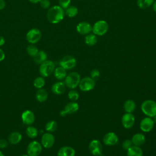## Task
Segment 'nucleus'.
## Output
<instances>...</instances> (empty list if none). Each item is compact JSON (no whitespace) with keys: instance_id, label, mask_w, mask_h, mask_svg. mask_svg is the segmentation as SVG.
Wrapping results in <instances>:
<instances>
[{"instance_id":"nucleus-1","label":"nucleus","mask_w":156,"mask_h":156,"mask_svg":"<svg viewBox=\"0 0 156 156\" xmlns=\"http://www.w3.org/2000/svg\"><path fill=\"white\" fill-rule=\"evenodd\" d=\"M64 10L59 5H54L51 7L47 12V18L52 24H57L64 18Z\"/></svg>"},{"instance_id":"nucleus-2","label":"nucleus","mask_w":156,"mask_h":156,"mask_svg":"<svg viewBox=\"0 0 156 156\" xmlns=\"http://www.w3.org/2000/svg\"><path fill=\"white\" fill-rule=\"evenodd\" d=\"M142 112L147 117L152 118L156 116V102L152 99L144 101L141 105Z\"/></svg>"},{"instance_id":"nucleus-3","label":"nucleus","mask_w":156,"mask_h":156,"mask_svg":"<svg viewBox=\"0 0 156 156\" xmlns=\"http://www.w3.org/2000/svg\"><path fill=\"white\" fill-rule=\"evenodd\" d=\"M80 76L77 72H71L66 75L64 83L66 87L69 89H74L79 86L80 81Z\"/></svg>"},{"instance_id":"nucleus-4","label":"nucleus","mask_w":156,"mask_h":156,"mask_svg":"<svg viewBox=\"0 0 156 156\" xmlns=\"http://www.w3.org/2000/svg\"><path fill=\"white\" fill-rule=\"evenodd\" d=\"M55 68L54 63L51 60H46L41 64H40L39 72L41 76L43 77H47L50 76L54 73Z\"/></svg>"},{"instance_id":"nucleus-5","label":"nucleus","mask_w":156,"mask_h":156,"mask_svg":"<svg viewBox=\"0 0 156 156\" xmlns=\"http://www.w3.org/2000/svg\"><path fill=\"white\" fill-rule=\"evenodd\" d=\"M108 30V24L104 20L96 21L92 26V32L96 35L102 36L105 35Z\"/></svg>"},{"instance_id":"nucleus-6","label":"nucleus","mask_w":156,"mask_h":156,"mask_svg":"<svg viewBox=\"0 0 156 156\" xmlns=\"http://www.w3.org/2000/svg\"><path fill=\"white\" fill-rule=\"evenodd\" d=\"M42 145L37 141H32L29 143L26 148L27 154L29 156H38L42 151Z\"/></svg>"},{"instance_id":"nucleus-7","label":"nucleus","mask_w":156,"mask_h":156,"mask_svg":"<svg viewBox=\"0 0 156 156\" xmlns=\"http://www.w3.org/2000/svg\"><path fill=\"white\" fill-rule=\"evenodd\" d=\"M96 82L90 77H85L80 79L79 84L80 90L82 91H89L95 87Z\"/></svg>"},{"instance_id":"nucleus-8","label":"nucleus","mask_w":156,"mask_h":156,"mask_svg":"<svg viewBox=\"0 0 156 156\" xmlns=\"http://www.w3.org/2000/svg\"><path fill=\"white\" fill-rule=\"evenodd\" d=\"M90 153L94 156H99L102 154V146L99 140L94 139L91 140L88 146Z\"/></svg>"},{"instance_id":"nucleus-9","label":"nucleus","mask_w":156,"mask_h":156,"mask_svg":"<svg viewBox=\"0 0 156 156\" xmlns=\"http://www.w3.org/2000/svg\"><path fill=\"white\" fill-rule=\"evenodd\" d=\"M59 65L66 70L71 69L76 65V59L71 55H65L61 59Z\"/></svg>"},{"instance_id":"nucleus-10","label":"nucleus","mask_w":156,"mask_h":156,"mask_svg":"<svg viewBox=\"0 0 156 156\" xmlns=\"http://www.w3.org/2000/svg\"><path fill=\"white\" fill-rule=\"evenodd\" d=\"M79 106L78 103L76 101H71L68 103L63 110L60 112V115L61 116H65L66 115H71L78 111Z\"/></svg>"},{"instance_id":"nucleus-11","label":"nucleus","mask_w":156,"mask_h":156,"mask_svg":"<svg viewBox=\"0 0 156 156\" xmlns=\"http://www.w3.org/2000/svg\"><path fill=\"white\" fill-rule=\"evenodd\" d=\"M41 37L40 30L37 28L31 29L26 34V39L27 41L31 44H35L40 41Z\"/></svg>"},{"instance_id":"nucleus-12","label":"nucleus","mask_w":156,"mask_h":156,"mask_svg":"<svg viewBox=\"0 0 156 156\" xmlns=\"http://www.w3.org/2000/svg\"><path fill=\"white\" fill-rule=\"evenodd\" d=\"M55 143L54 136L49 132H46L43 134L41 139V144L45 149H49L52 147Z\"/></svg>"},{"instance_id":"nucleus-13","label":"nucleus","mask_w":156,"mask_h":156,"mask_svg":"<svg viewBox=\"0 0 156 156\" xmlns=\"http://www.w3.org/2000/svg\"><path fill=\"white\" fill-rule=\"evenodd\" d=\"M135 118L131 113H126L124 114L121 118L122 125L125 129L132 128L135 124Z\"/></svg>"},{"instance_id":"nucleus-14","label":"nucleus","mask_w":156,"mask_h":156,"mask_svg":"<svg viewBox=\"0 0 156 156\" xmlns=\"http://www.w3.org/2000/svg\"><path fill=\"white\" fill-rule=\"evenodd\" d=\"M35 115L34 112L30 110H24L21 114V120L24 124L26 126H31L35 121Z\"/></svg>"},{"instance_id":"nucleus-15","label":"nucleus","mask_w":156,"mask_h":156,"mask_svg":"<svg viewBox=\"0 0 156 156\" xmlns=\"http://www.w3.org/2000/svg\"><path fill=\"white\" fill-rule=\"evenodd\" d=\"M154 126V121L150 117H146L143 118L140 124V129L144 132H149L153 129Z\"/></svg>"},{"instance_id":"nucleus-16","label":"nucleus","mask_w":156,"mask_h":156,"mask_svg":"<svg viewBox=\"0 0 156 156\" xmlns=\"http://www.w3.org/2000/svg\"><path fill=\"white\" fill-rule=\"evenodd\" d=\"M76 30L79 34L87 35L92 31V26L87 21H82L77 25Z\"/></svg>"},{"instance_id":"nucleus-17","label":"nucleus","mask_w":156,"mask_h":156,"mask_svg":"<svg viewBox=\"0 0 156 156\" xmlns=\"http://www.w3.org/2000/svg\"><path fill=\"white\" fill-rule=\"evenodd\" d=\"M118 141V137L117 135L113 132H110L107 133L103 138V143L106 146L115 145Z\"/></svg>"},{"instance_id":"nucleus-18","label":"nucleus","mask_w":156,"mask_h":156,"mask_svg":"<svg viewBox=\"0 0 156 156\" xmlns=\"http://www.w3.org/2000/svg\"><path fill=\"white\" fill-rule=\"evenodd\" d=\"M66 85L64 82L59 81L54 83L51 87L52 92L56 95L63 94L66 90Z\"/></svg>"},{"instance_id":"nucleus-19","label":"nucleus","mask_w":156,"mask_h":156,"mask_svg":"<svg viewBox=\"0 0 156 156\" xmlns=\"http://www.w3.org/2000/svg\"><path fill=\"white\" fill-rule=\"evenodd\" d=\"M22 138L23 136L20 132L15 131L10 133L8 136V142L12 145H16L20 143Z\"/></svg>"},{"instance_id":"nucleus-20","label":"nucleus","mask_w":156,"mask_h":156,"mask_svg":"<svg viewBox=\"0 0 156 156\" xmlns=\"http://www.w3.org/2000/svg\"><path fill=\"white\" fill-rule=\"evenodd\" d=\"M75 154L74 149L68 146L60 147L57 152V156H75Z\"/></svg>"},{"instance_id":"nucleus-21","label":"nucleus","mask_w":156,"mask_h":156,"mask_svg":"<svg viewBox=\"0 0 156 156\" xmlns=\"http://www.w3.org/2000/svg\"><path fill=\"white\" fill-rule=\"evenodd\" d=\"M146 140V137L144 134L141 133H137L133 135L131 141L133 146H140L143 145Z\"/></svg>"},{"instance_id":"nucleus-22","label":"nucleus","mask_w":156,"mask_h":156,"mask_svg":"<svg viewBox=\"0 0 156 156\" xmlns=\"http://www.w3.org/2000/svg\"><path fill=\"white\" fill-rule=\"evenodd\" d=\"M48 98V92L44 88H40L36 91L35 98L37 101L40 102H45Z\"/></svg>"},{"instance_id":"nucleus-23","label":"nucleus","mask_w":156,"mask_h":156,"mask_svg":"<svg viewBox=\"0 0 156 156\" xmlns=\"http://www.w3.org/2000/svg\"><path fill=\"white\" fill-rule=\"evenodd\" d=\"M54 75L55 77L59 80L65 79L67 75L66 70L64 69L63 67L59 66L55 68L54 71Z\"/></svg>"},{"instance_id":"nucleus-24","label":"nucleus","mask_w":156,"mask_h":156,"mask_svg":"<svg viewBox=\"0 0 156 156\" xmlns=\"http://www.w3.org/2000/svg\"><path fill=\"white\" fill-rule=\"evenodd\" d=\"M127 156H143V151L140 146L133 145L127 150Z\"/></svg>"},{"instance_id":"nucleus-25","label":"nucleus","mask_w":156,"mask_h":156,"mask_svg":"<svg viewBox=\"0 0 156 156\" xmlns=\"http://www.w3.org/2000/svg\"><path fill=\"white\" fill-rule=\"evenodd\" d=\"M136 108V104L132 99H127L124 103V109L126 113H132Z\"/></svg>"},{"instance_id":"nucleus-26","label":"nucleus","mask_w":156,"mask_h":156,"mask_svg":"<svg viewBox=\"0 0 156 156\" xmlns=\"http://www.w3.org/2000/svg\"><path fill=\"white\" fill-rule=\"evenodd\" d=\"M98 41V38L97 35L93 34H87L85 37V43L87 45L92 46L95 45L97 43Z\"/></svg>"},{"instance_id":"nucleus-27","label":"nucleus","mask_w":156,"mask_h":156,"mask_svg":"<svg viewBox=\"0 0 156 156\" xmlns=\"http://www.w3.org/2000/svg\"><path fill=\"white\" fill-rule=\"evenodd\" d=\"M47 54L43 51H39L35 56L34 57V60L37 64H41L47 60Z\"/></svg>"},{"instance_id":"nucleus-28","label":"nucleus","mask_w":156,"mask_h":156,"mask_svg":"<svg viewBox=\"0 0 156 156\" xmlns=\"http://www.w3.org/2000/svg\"><path fill=\"white\" fill-rule=\"evenodd\" d=\"M26 135L30 138H35L38 134V131L37 129L34 126H28V127L26 129Z\"/></svg>"},{"instance_id":"nucleus-29","label":"nucleus","mask_w":156,"mask_h":156,"mask_svg":"<svg viewBox=\"0 0 156 156\" xmlns=\"http://www.w3.org/2000/svg\"><path fill=\"white\" fill-rule=\"evenodd\" d=\"M155 0H137V6L141 9H146L152 5Z\"/></svg>"},{"instance_id":"nucleus-30","label":"nucleus","mask_w":156,"mask_h":156,"mask_svg":"<svg viewBox=\"0 0 156 156\" xmlns=\"http://www.w3.org/2000/svg\"><path fill=\"white\" fill-rule=\"evenodd\" d=\"M58 127V124L55 121H49L45 125V130L49 133L55 132Z\"/></svg>"},{"instance_id":"nucleus-31","label":"nucleus","mask_w":156,"mask_h":156,"mask_svg":"<svg viewBox=\"0 0 156 156\" xmlns=\"http://www.w3.org/2000/svg\"><path fill=\"white\" fill-rule=\"evenodd\" d=\"M78 13V9L74 5H69L65 9V14L69 18L76 16Z\"/></svg>"},{"instance_id":"nucleus-32","label":"nucleus","mask_w":156,"mask_h":156,"mask_svg":"<svg viewBox=\"0 0 156 156\" xmlns=\"http://www.w3.org/2000/svg\"><path fill=\"white\" fill-rule=\"evenodd\" d=\"M34 86L37 88V89H40V88H43V87L45 85V80H44V77H42V76H39L36 77L33 82Z\"/></svg>"},{"instance_id":"nucleus-33","label":"nucleus","mask_w":156,"mask_h":156,"mask_svg":"<svg viewBox=\"0 0 156 156\" xmlns=\"http://www.w3.org/2000/svg\"><path fill=\"white\" fill-rule=\"evenodd\" d=\"M26 51H27V54L34 57V56L36 55V54L38 53V52L39 51L38 48L34 44H30L27 47V49H26Z\"/></svg>"},{"instance_id":"nucleus-34","label":"nucleus","mask_w":156,"mask_h":156,"mask_svg":"<svg viewBox=\"0 0 156 156\" xmlns=\"http://www.w3.org/2000/svg\"><path fill=\"white\" fill-rule=\"evenodd\" d=\"M68 97L71 101H76L79 98V94L77 91L71 89L68 93Z\"/></svg>"},{"instance_id":"nucleus-35","label":"nucleus","mask_w":156,"mask_h":156,"mask_svg":"<svg viewBox=\"0 0 156 156\" xmlns=\"http://www.w3.org/2000/svg\"><path fill=\"white\" fill-rule=\"evenodd\" d=\"M90 77L94 80H98L100 77V72L97 69H93L90 73Z\"/></svg>"},{"instance_id":"nucleus-36","label":"nucleus","mask_w":156,"mask_h":156,"mask_svg":"<svg viewBox=\"0 0 156 156\" xmlns=\"http://www.w3.org/2000/svg\"><path fill=\"white\" fill-rule=\"evenodd\" d=\"M58 4L63 9H66L70 5L71 0H58Z\"/></svg>"},{"instance_id":"nucleus-37","label":"nucleus","mask_w":156,"mask_h":156,"mask_svg":"<svg viewBox=\"0 0 156 156\" xmlns=\"http://www.w3.org/2000/svg\"><path fill=\"white\" fill-rule=\"evenodd\" d=\"M132 146H133V144H132V142L131 140H129V139H127V140H124L122 142V148L124 150H126V151L128 149H129L130 147H132Z\"/></svg>"},{"instance_id":"nucleus-38","label":"nucleus","mask_w":156,"mask_h":156,"mask_svg":"<svg viewBox=\"0 0 156 156\" xmlns=\"http://www.w3.org/2000/svg\"><path fill=\"white\" fill-rule=\"evenodd\" d=\"M40 5L43 9H48L50 7V1L49 0H41L40 2Z\"/></svg>"},{"instance_id":"nucleus-39","label":"nucleus","mask_w":156,"mask_h":156,"mask_svg":"<svg viewBox=\"0 0 156 156\" xmlns=\"http://www.w3.org/2000/svg\"><path fill=\"white\" fill-rule=\"evenodd\" d=\"M9 142L3 138L0 139V149H5L7 147Z\"/></svg>"},{"instance_id":"nucleus-40","label":"nucleus","mask_w":156,"mask_h":156,"mask_svg":"<svg viewBox=\"0 0 156 156\" xmlns=\"http://www.w3.org/2000/svg\"><path fill=\"white\" fill-rule=\"evenodd\" d=\"M5 55L4 52L1 49H0V62L2 61L5 58Z\"/></svg>"},{"instance_id":"nucleus-41","label":"nucleus","mask_w":156,"mask_h":156,"mask_svg":"<svg viewBox=\"0 0 156 156\" xmlns=\"http://www.w3.org/2000/svg\"><path fill=\"white\" fill-rule=\"evenodd\" d=\"M5 7V2L4 0H0V10L4 9Z\"/></svg>"},{"instance_id":"nucleus-42","label":"nucleus","mask_w":156,"mask_h":156,"mask_svg":"<svg viewBox=\"0 0 156 156\" xmlns=\"http://www.w3.org/2000/svg\"><path fill=\"white\" fill-rule=\"evenodd\" d=\"M5 42V41L4 38L3 37H2V36H0V46L4 45Z\"/></svg>"},{"instance_id":"nucleus-43","label":"nucleus","mask_w":156,"mask_h":156,"mask_svg":"<svg viewBox=\"0 0 156 156\" xmlns=\"http://www.w3.org/2000/svg\"><path fill=\"white\" fill-rule=\"evenodd\" d=\"M152 8H153V10L156 13V0L154 1L153 4H152Z\"/></svg>"},{"instance_id":"nucleus-44","label":"nucleus","mask_w":156,"mask_h":156,"mask_svg":"<svg viewBox=\"0 0 156 156\" xmlns=\"http://www.w3.org/2000/svg\"><path fill=\"white\" fill-rule=\"evenodd\" d=\"M30 2H31L32 3H34V4H36V3H38V2H40L41 1V0H29Z\"/></svg>"},{"instance_id":"nucleus-45","label":"nucleus","mask_w":156,"mask_h":156,"mask_svg":"<svg viewBox=\"0 0 156 156\" xmlns=\"http://www.w3.org/2000/svg\"><path fill=\"white\" fill-rule=\"evenodd\" d=\"M0 156H5L4 154H3V152L2 151H0Z\"/></svg>"},{"instance_id":"nucleus-46","label":"nucleus","mask_w":156,"mask_h":156,"mask_svg":"<svg viewBox=\"0 0 156 156\" xmlns=\"http://www.w3.org/2000/svg\"><path fill=\"white\" fill-rule=\"evenodd\" d=\"M21 156H29V155L27 154H23V155H21Z\"/></svg>"},{"instance_id":"nucleus-47","label":"nucleus","mask_w":156,"mask_h":156,"mask_svg":"<svg viewBox=\"0 0 156 156\" xmlns=\"http://www.w3.org/2000/svg\"><path fill=\"white\" fill-rule=\"evenodd\" d=\"M99 156H106V155H102V154H101L100 155H99Z\"/></svg>"}]
</instances>
